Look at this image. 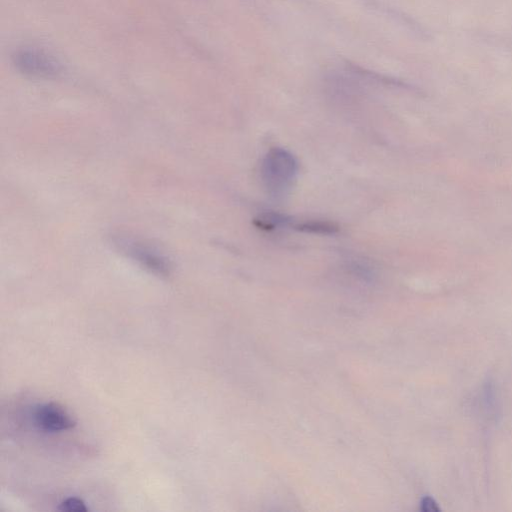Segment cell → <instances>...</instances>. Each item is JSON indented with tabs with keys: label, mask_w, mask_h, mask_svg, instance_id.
I'll return each instance as SVG.
<instances>
[{
	"label": "cell",
	"mask_w": 512,
	"mask_h": 512,
	"mask_svg": "<svg viewBox=\"0 0 512 512\" xmlns=\"http://www.w3.org/2000/svg\"><path fill=\"white\" fill-rule=\"evenodd\" d=\"M298 169L297 159L288 150L279 147L270 149L260 165L263 187L273 197L286 195L296 181Z\"/></svg>",
	"instance_id": "cell-1"
},
{
	"label": "cell",
	"mask_w": 512,
	"mask_h": 512,
	"mask_svg": "<svg viewBox=\"0 0 512 512\" xmlns=\"http://www.w3.org/2000/svg\"><path fill=\"white\" fill-rule=\"evenodd\" d=\"M12 59L15 68L30 77L54 78L62 71L59 60L40 48H21L14 53Z\"/></svg>",
	"instance_id": "cell-2"
},
{
	"label": "cell",
	"mask_w": 512,
	"mask_h": 512,
	"mask_svg": "<svg viewBox=\"0 0 512 512\" xmlns=\"http://www.w3.org/2000/svg\"><path fill=\"white\" fill-rule=\"evenodd\" d=\"M118 245L133 259L141 262L145 267L159 274L167 273L169 265L166 259L155 249L145 246L142 242L129 238L119 239Z\"/></svg>",
	"instance_id": "cell-3"
},
{
	"label": "cell",
	"mask_w": 512,
	"mask_h": 512,
	"mask_svg": "<svg viewBox=\"0 0 512 512\" xmlns=\"http://www.w3.org/2000/svg\"><path fill=\"white\" fill-rule=\"evenodd\" d=\"M34 419L39 428L49 432L68 430L76 424L74 419L55 403H46L38 406Z\"/></svg>",
	"instance_id": "cell-4"
},
{
	"label": "cell",
	"mask_w": 512,
	"mask_h": 512,
	"mask_svg": "<svg viewBox=\"0 0 512 512\" xmlns=\"http://www.w3.org/2000/svg\"><path fill=\"white\" fill-rule=\"evenodd\" d=\"M289 226H292V228L298 231L324 235L334 234L338 230V228L330 222L316 220H305L302 222H296L295 224L290 222Z\"/></svg>",
	"instance_id": "cell-5"
},
{
	"label": "cell",
	"mask_w": 512,
	"mask_h": 512,
	"mask_svg": "<svg viewBox=\"0 0 512 512\" xmlns=\"http://www.w3.org/2000/svg\"><path fill=\"white\" fill-rule=\"evenodd\" d=\"M60 511L66 512H86L88 511L84 501L77 497H69L62 501L58 508Z\"/></svg>",
	"instance_id": "cell-6"
},
{
	"label": "cell",
	"mask_w": 512,
	"mask_h": 512,
	"mask_svg": "<svg viewBox=\"0 0 512 512\" xmlns=\"http://www.w3.org/2000/svg\"><path fill=\"white\" fill-rule=\"evenodd\" d=\"M421 509L427 512L440 510V508L437 506V503L431 497L423 498L421 502Z\"/></svg>",
	"instance_id": "cell-7"
}]
</instances>
